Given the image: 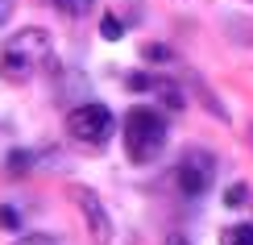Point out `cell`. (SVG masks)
<instances>
[{"instance_id": "6da1fadb", "label": "cell", "mask_w": 253, "mask_h": 245, "mask_svg": "<svg viewBox=\"0 0 253 245\" xmlns=\"http://www.w3.org/2000/svg\"><path fill=\"white\" fill-rule=\"evenodd\" d=\"M50 50H54L50 29H42V25L17 29V34H8L4 46H0V75H4L8 83H25V79H34V71L46 67Z\"/></svg>"}, {"instance_id": "7a4b0ae2", "label": "cell", "mask_w": 253, "mask_h": 245, "mask_svg": "<svg viewBox=\"0 0 253 245\" xmlns=\"http://www.w3.org/2000/svg\"><path fill=\"white\" fill-rule=\"evenodd\" d=\"M166 137H170V125L158 108H150V104L129 108V116H125V154H129V162L150 166L166 150Z\"/></svg>"}, {"instance_id": "3957f363", "label": "cell", "mask_w": 253, "mask_h": 245, "mask_svg": "<svg viewBox=\"0 0 253 245\" xmlns=\"http://www.w3.org/2000/svg\"><path fill=\"white\" fill-rule=\"evenodd\" d=\"M112 133H117V116L104 104H75L67 112V137L87 146V150H104L112 142Z\"/></svg>"}, {"instance_id": "277c9868", "label": "cell", "mask_w": 253, "mask_h": 245, "mask_svg": "<svg viewBox=\"0 0 253 245\" xmlns=\"http://www.w3.org/2000/svg\"><path fill=\"white\" fill-rule=\"evenodd\" d=\"M212 179H216L212 150H187L178 158V166H174V183H178V191H183L187 199H204L208 187H212Z\"/></svg>"}, {"instance_id": "5b68a950", "label": "cell", "mask_w": 253, "mask_h": 245, "mask_svg": "<svg viewBox=\"0 0 253 245\" xmlns=\"http://www.w3.org/2000/svg\"><path fill=\"white\" fill-rule=\"evenodd\" d=\"M75 196H79L83 216H87V233H91V241H96V245H108V241H112V220H108V212L100 208V199L91 196L87 187H79Z\"/></svg>"}, {"instance_id": "8992f818", "label": "cell", "mask_w": 253, "mask_h": 245, "mask_svg": "<svg viewBox=\"0 0 253 245\" xmlns=\"http://www.w3.org/2000/svg\"><path fill=\"white\" fill-rule=\"evenodd\" d=\"M220 245H253V225H233L220 233Z\"/></svg>"}, {"instance_id": "52a82bcc", "label": "cell", "mask_w": 253, "mask_h": 245, "mask_svg": "<svg viewBox=\"0 0 253 245\" xmlns=\"http://www.w3.org/2000/svg\"><path fill=\"white\" fill-rule=\"evenodd\" d=\"M50 4H54L58 13H67V17H83V13H91V0H50Z\"/></svg>"}, {"instance_id": "ba28073f", "label": "cell", "mask_w": 253, "mask_h": 245, "mask_svg": "<svg viewBox=\"0 0 253 245\" xmlns=\"http://www.w3.org/2000/svg\"><path fill=\"white\" fill-rule=\"evenodd\" d=\"M245 196H249L245 183H237V187H228V191H224V204H228V208H241V204H245Z\"/></svg>"}, {"instance_id": "9c48e42d", "label": "cell", "mask_w": 253, "mask_h": 245, "mask_svg": "<svg viewBox=\"0 0 253 245\" xmlns=\"http://www.w3.org/2000/svg\"><path fill=\"white\" fill-rule=\"evenodd\" d=\"M104 38H108V42H117V38H121V21L112 17V13L104 17Z\"/></svg>"}, {"instance_id": "30bf717a", "label": "cell", "mask_w": 253, "mask_h": 245, "mask_svg": "<svg viewBox=\"0 0 253 245\" xmlns=\"http://www.w3.org/2000/svg\"><path fill=\"white\" fill-rule=\"evenodd\" d=\"M0 225H4V229H17V225H21V216H17V208H8V204L0 208Z\"/></svg>"}, {"instance_id": "8fae6325", "label": "cell", "mask_w": 253, "mask_h": 245, "mask_svg": "<svg viewBox=\"0 0 253 245\" xmlns=\"http://www.w3.org/2000/svg\"><path fill=\"white\" fill-rule=\"evenodd\" d=\"M17 245H58L54 237H46V233H29V237H21Z\"/></svg>"}, {"instance_id": "7c38bea8", "label": "cell", "mask_w": 253, "mask_h": 245, "mask_svg": "<svg viewBox=\"0 0 253 245\" xmlns=\"http://www.w3.org/2000/svg\"><path fill=\"white\" fill-rule=\"evenodd\" d=\"M8 17H13V0H0V25H4Z\"/></svg>"}, {"instance_id": "4fadbf2b", "label": "cell", "mask_w": 253, "mask_h": 245, "mask_svg": "<svg viewBox=\"0 0 253 245\" xmlns=\"http://www.w3.org/2000/svg\"><path fill=\"white\" fill-rule=\"evenodd\" d=\"M166 245H191V241H187V237H170V241H166Z\"/></svg>"}]
</instances>
